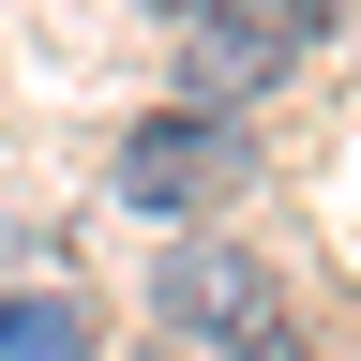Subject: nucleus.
I'll return each mask as SVG.
<instances>
[{
    "label": "nucleus",
    "instance_id": "1",
    "mask_svg": "<svg viewBox=\"0 0 361 361\" xmlns=\"http://www.w3.org/2000/svg\"><path fill=\"white\" fill-rule=\"evenodd\" d=\"M106 180H121L135 211H166V226H180V211H211V196H241V180H256V135L226 121V106H166V121H135V135H121V166H106Z\"/></svg>",
    "mask_w": 361,
    "mask_h": 361
},
{
    "label": "nucleus",
    "instance_id": "2",
    "mask_svg": "<svg viewBox=\"0 0 361 361\" xmlns=\"http://www.w3.org/2000/svg\"><path fill=\"white\" fill-rule=\"evenodd\" d=\"M316 30H331V0H196V61H180V90H196V106H241V90H271Z\"/></svg>",
    "mask_w": 361,
    "mask_h": 361
},
{
    "label": "nucleus",
    "instance_id": "3",
    "mask_svg": "<svg viewBox=\"0 0 361 361\" xmlns=\"http://www.w3.org/2000/svg\"><path fill=\"white\" fill-rule=\"evenodd\" d=\"M151 301H166V331H196V346H241L256 316H286V286H271V271H256L241 241H180Z\"/></svg>",
    "mask_w": 361,
    "mask_h": 361
},
{
    "label": "nucleus",
    "instance_id": "4",
    "mask_svg": "<svg viewBox=\"0 0 361 361\" xmlns=\"http://www.w3.org/2000/svg\"><path fill=\"white\" fill-rule=\"evenodd\" d=\"M0 361H90V301L75 286H16L0 301Z\"/></svg>",
    "mask_w": 361,
    "mask_h": 361
},
{
    "label": "nucleus",
    "instance_id": "5",
    "mask_svg": "<svg viewBox=\"0 0 361 361\" xmlns=\"http://www.w3.org/2000/svg\"><path fill=\"white\" fill-rule=\"evenodd\" d=\"M226 361H301V331H286V316H256V331L226 346Z\"/></svg>",
    "mask_w": 361,
    "mask_h": 361
},
{
    "label": "nucleus",
    "instance_id": "6",
    "mask_svg": "<svg viewBox=\"0 0 361 361\" xmlns=\"http://www.w3.org/2000/svg\"><path fill=\"white\" fill-rule=\"evenodd\" d=\"M151 16H196V0H151Z\"/></svg>",
    "mask_w": 361,
    "mask_h": 361
}]
</instances>
